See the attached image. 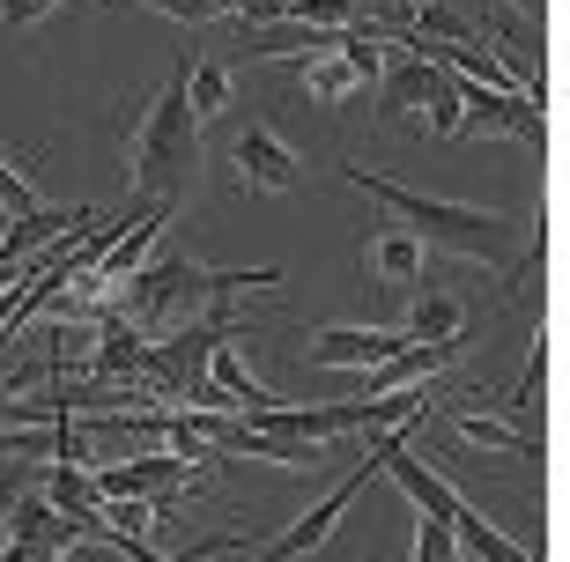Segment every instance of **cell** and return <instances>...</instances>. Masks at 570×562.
I'll return each mask as SVG.
<instances>
[{"instance_id":"6da1fadb","label":"cell","mask_w":570,"mask_h":562,"mask_svg":"<svg viewBox=\"0 0 570 562\" xmlns=\"http://www.w3.org/2000/svg\"><path fill=\"white\" fill-rule=\"evenodd\" d=\"M186 52L170 60L164 89L141 105V119H134L127 134V178L141 200H156V208H186L193 193H200V119H193V97H186Z\"/></svg>"},{"instance_id":"7a4b0ae2","label":"cell","mask_w":570,"mask_h":562,"mask_svg":"<svg viewBox=\"0 0 570 562\" xmlns=\"http://www.w3.org/2000/svg\"><path fill=\"white\" fill-rule=\"evenodd\" d=\"M341 178L356 193H371L393 223L415 237L423 252H452V259H482V267H519V237H511L504 215H489V208H466V200H430V193L401 186V178H379V170H363V164H341Z\"/></svg>"},{"instance_id":"3957f363","label":"cell","mask_w":570,"mask_h":562,"mask_svg":"<svg viewBox=\"0 0 570 562\" xmlns=\"http://www.w3.org/2000/svg\"><path fill=\"white\" fill-rule=\"evenodd\" d=\"M253 289H282V267H200L186 252H164V259L134 267V282H119L111 312L134 318V326H164V318H200Z\"/></svg>"},{"instance_id":"277c9868","label":"cell","mask_w":570,"mask_h":562,"mask_svg":"<svg viewBox=\"0 0 570 562\" xmlns=\"http://www.w3.org/2000/svg\"><path fill=\"white\" fill-rule=\"evenodd\" d=\"M460 134H489V141H527L533 156H549V111L527 105L519 89H489L460 75Z\"/></svg>"},{"instance_id":"5b68a950","label":"cell","mask_w":570,"mask_h":562,"mask_svg":"<svg viewBox=\"0 0 570 562\" xmlns=\"http://www.w3.org/2000/svg\"><path fill=\"white\" fill-rule=\"evenodd\" d=\"M371 459H379V474H393V489H401L415 511H430V519H460V511H466L460 489H452L430 459L407 452V430H379V437H371Z\"/></svg>"},{"instance_id":"8992f818","label":"cell","mask_w":570,"mask_h":562,"mask_svg":"<svg viewBox=\"0 0 570 562\" xmlns=\"http://www.w3.org/2000/svg\"><path fill=\"white\" fill-rule=\"evenodd\" d=\"M371 481H379V459H356V466H348V474H341L334 489H326V496H318V503H312V511H304L296 525H282V533H275L267 548H259L253 562H296V555H312V548L326 541V533H334V519H341V511H348V503L363 496V489H371Z\"/></svg>"},{"instance_id":"52a82bcc","label":"cell","mask_w":570,"mask_h":562,"mask_svg":"<svg viewBox=\"0 0 570 562\" xmlns=\"http://www.w3.org/2000/svg\"><path fill=\"white\" fill-rule=\"evenodd\" d=\"M230 164H237V186L245 193H296L304 186V156H296L282 134H267V126H245V134H237Z\"/></svg>"},{"instance_id":"ba28073f","label":"cell","mask_w":570,"mask_h":562,"mask_svg":"<svg viewBox=\"0 0 570 562\" xmlns=\"http://www.w3.org/2000/svg\"><path fill=\"white\" fill-rule=\"evenodd\" d=\"M97 474V496H148V503H164L178 496V489H193V459L178 452H148V459H111V466H89Z\"/></svg>"},{"instance_id":"9c48e42d","label":"cell","mask_w":570,"mask_h":562,"mask_svg":"<svg viewBox=\"0 0 570 562\" xmlns=\"http://www.w3.org/2000/svg\"><path fill=\"white\" fill-rule=\"evenodd\" d=\"M393 348H407V334H379V326H326V334H312L304 363H312V371H371V363H385Z\"/></svg>"},{"instance_id":"30bf717a","label":"cell","mask_w":570,"mask_h":562,"mask_svg":"<svg viewBox=\"0 0 570 562\" xmlns=\"http://www.w3.org/2000/svg\"><path fill=\"white\" fill-rule=\"evenodd\" d=\"M438 75H444V67L423 60V52H407V60H385V67H379V119H385V126H393V119H423V105H430V89H438Z\"/></svg>"},{"instance_id":"8fae6325","label":"cell","mask_w":570,"mask_h":562,"mask_svg":"<svg viewBox=\"0 0 570 562\" xmlns=\"http://www.w3.org/2000/svg\"><path fill=\"white\" fill-rule=\"evenodd\" d=\"M363 267H371V282H379V289H415V282H423V267H430V252L415 245L401 223H393V229H379V237L363 245Z\"/></svg>"},{"instance_id":"7c38bea8","label":"cell","mask_w":570,"mask_h":562,"mask_svg":"<svg viewBox=\"0 0 570 562\" xmlns=\"http://www.w3.org/2000/svg\"><path fill=\"white\" fill-rule=\"evenodd\" d=\"M452 430H460L474 452H497V459H549V444H541V437L511 430L504 415H482V407H460V415H452Z\"/></svg>"},{"instance_id":"4fadbf2b","label":"cell","mask_w":570,"mask_h":562,"mask_svg":"<svg viewBox=\"0 0 570 562\" xmlns=\"http://www.w3.org/2000/svg\"><path fill=\"white\" fill-rule=\"evenodd\" d=\"M208 385L223 393V407H230V415H259V407H275V400H282V393H267V385H259V377L245 371V363H237L230 341H223V348L208 355Z\"/></svg>"},{"instance_id":"5bb4252c","label":"cell","mask_w":570,"mask_h":562,"mask_svg":"<svg viewBox=\"0 0 570 562\" xmlns=\"http://www.w3.org/2000/svg\"><path fill=\"white\" fill-rule=\"evenodd\" d=\"M452 541H460V555H466V562H541L527 541L497 533V525L474 519V511H460V519H452Z\"/></svg>"},{"instance_id":"9a60e30c","label":"cell","mask_w":570,"mask_h":562,"mask_svg":"<svg viewBox=\"0 0 570 562\" xmlns=\"http://www.w3.org/2000/svg\"><path fill=\"white\" fill-rule=\"evenodd\" d=\"M296 82L312 89L318 105H348V97L363 89V75L341 60V52H304V60H296Z\"/></svg>"},{"instance_id":"2e32d148","label":"cell","mask_w":570,"mask_h":562,"mask_svg":"<svg viewBox=\"0 0 570 562\" xmlns=\"http://www.w3.org/2000/svg\"><path fill=\"white\" fill-rule=\"evenodd\" d=\"M460 334H466V304L460 296L430 289V296L407 304V341H460Z\"/></svg>"},{"instance_id":"e0dca14e","label":"cell","mask_w":570,"mask_h":562,"mask_svg":"<svg viewBox=\"0 0 570 562\" xmlns=\"http://www.w3.org/2000/svg\"><path fill=\"white\" fill-rule=\"evenodd\" d=\"M45 503H52V511H67V519H97V474H89V466H60V459H52V474H45Z\"/></svg>"},{"instance_id":"ac0fdd59","label":"cell","mask_w":570,"mask_h":562,"mask_svg":"<svg viewBox=\"0 0 570 562\" xmlns=\"http://www.w3.org/2000/svg\"><path fill=\"white\" fill-rule=\"evenodd\" d=\"M230 89H237V75L223 60H193L186 67V97H193V119H200V126L230 111Z\"/></svg>"},{"instance_id":"d6986e66","label":"cell","mask_w":570,"mask_h":562,"mask_svg":"<svg viewBox=\"0 0 570 562\" xmlns=\"http://www.w3.org/2000/svg\"><path fill=\"white\" fill-rule=\"evenodd\" d=\"M423 134L430 141L460 134V75H438V89H430V105H423Z\"/></svg>"},{"instance_id":"ffe728a7","label":"cell","mask_w":570,"mask_h":562,"mask_svg":"<svg viewBox=\"0 0 570 562\" xmlns=\"http://www.w3.org/2000/svg\"><path fill=\"white\" fill-rule=\"evenodd\" d=\"M452 555H460L452 519H430V511H423V519H415V555H407V562H452Z\"/></svg>"},{"instance_id":"44dd1931","label":"cell","mask_w":570,"mask_h":562,"mask_svg":"<svg viewBox=\"0 0 570 562\" xmlns=\"http://www.w3.org/2000/svg\"><path fill=\"white\" fill-rule=\"evenodd\" d=\"M148 8H164V16H178V22H223V16H237V0H148Z\"/></svg>"},{"instance_id":"7402d4cb","label":"cell","mask_w":570,"mask_h":562,"mask_svg":"<svg viewBox=\"0 0 570 562\" xmlns=\"http://www.w3.org/2000/svg\"><path fill=\"white\" fill-rule=\"evenodd\" d=\"M541 371H549V326L533 334V355H527V371H519V385H511V407H527L533 385H541Z\"/></svg>"},{"instance_id":"603a6c76","label":"cell","mask_w":570,"mask_h":562,"mask_svg":"<svg viewBox=\"0 0 570 562\" xmlns=\"http://www.w3.org/2000/svg\"><path fill=\"white\" fill-rule=\"evenodd\" d=\"M52 8H67V0H0V22H8V30H30V22H45Z\"/></svg>"},{"instance_id":"cb8c5ba5","label":"cell","mask_w":570,"mask_h":562,"mask_svg":"<svg viewBox=\"0 0 570 562\" xmlns=\"http://www.w3.org/2000/svg\"><path fill=\"white\" fill-rule=\"evenodd\" d=\"M549 8H556V0H511V16H519V22H549Z\"/></svg>"},{"instance_id":"d4e9b609","label":"cell","mask_w":570,"mask_h":562,"mask_svg":"<svg viewBox=\"0 0 570 562\" xmlns=\"http://www.w3.org/2000/svg\"><path fill=\"white\" fill-rule=\"evenodd\" d=\"M452 562H466V555H452Z\"/></svg>"}]
</instances>
